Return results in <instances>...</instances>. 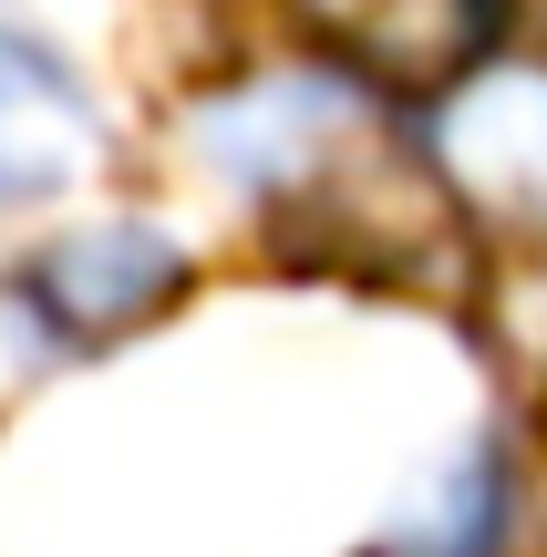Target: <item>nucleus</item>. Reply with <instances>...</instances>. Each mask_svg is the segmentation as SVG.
<instances>
[{"label":"nucleus","instance_id":"f257e3e1","mask_svg":"<svg viewBox=\"0 0 547 557\" xmlns=\"http://www.w3.org/2000/svg\"><path fill=\"white\" fill-rule=\"evenodd\" d=\"M186 289V248L145 218H103V227H62L32 269H21V310L52 341H114L135 320H156Z\"/></svg>","mask_w":547,"mask_h":557},{"label":"nucleus","instance_id":"f03ea898","mask_svg":"<svg viewBox=\"0 0 547 557\" xmlns=\"http://www.w3.org/2000/svg\"><path fill=\"white\" fill-rule=\"evenodd\" d=\"M300 21L383 83H465L496 32V0H300Z\"/></svg>","mask_w":547,"mask_h":557},{"label":"nucleus","instance_id":"7ed1b4c3","mask_svg":"<svg viewBox=\"0 0 547 557\" xmlns=\"http://www.w3.org/2000/svg\"><path fill=\"white\" fill-rule=\"evenodd\" d=\"M445 165L496 207H547V73H475L445 114Z\"/></svg>","mask_w":547,"mask_h":557},{"label":"nucleus","instance_id":"20e7f679","mask_svg":"<svg viewBox=\"0 0 547 557\" xmlns=\"http://www.w3.org/2000/svg\"><path fill=\"white\" fill-rule=\"evenodd\" d=\"M94 156V103L41 41L0 32V197H41Z\"/></svg>","mask_w":547,"mask_h":557}]
</instances>
